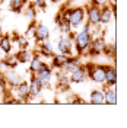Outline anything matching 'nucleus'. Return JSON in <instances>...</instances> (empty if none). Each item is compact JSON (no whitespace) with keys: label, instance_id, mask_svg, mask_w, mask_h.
<instances>
[{"label":"nucleus","instance_id":"1","mask_svg":"<svg viewBox=\"0 0 127 128\" xmlns=\"http://www.w3.org/2000/svg\"><path fill=\"white\" fill-rule=\"evenodd\" d=\"M91 40H92V31H91V25H86L80 29L78 34L73 35V41H75V48L78 56L86 54L88 48L91 45Z\"/></svg>","mask_w":127,"mask_h":128},{"label":"nucleus","instance_id":"2","mask_svg":"<svg viewBox=\"0 0 127 128\" xmlns=\"http://www.w3.org/2000/svg\"><path fill=\"white\" fill-rule=\"evenodd\" d=\"M85 68H86L88 77L92 80L94 83L104 84V82H105V74H104V68H105V66L88 63L86 66H85Z\"/></svg>","mask_w":127,"mask_h":128},{"label":"nucleus","instance_id":"3","mask_svg":"<svg viewBox=\"0 0 127 128\" xmlns=\"http://www.w3.org/2000/svg\"><path fill=\"white\" fill-rule=\"evenodd\" d=\"M85 15H86V10L85 8H70L69 16H67V22L72 26V29H76L82 26L83 20H85Z\"/></svg>","mask_w":127,"mask_h":128},{"label":"nucleus","instance_id":"4","mask_svg":"<svg viewBox=\"0 0 127 128\" xmlns=\"http://www.w3.org/2000/svg\"><path fill=\"white\" fill-rule=\"evenodd\" d=\"M105 44H107V41H105V38L104 36H95V38H92L91 40V45H89V48H88V54L89 56H98V54H102L104 51V47H105Z\"/></svg>","mask_w":127,"mask_h":128},{"label":"nucleus","instance_id":"5","mask_svg":"<svg viewBox=\"0 0 127 128\" xmlns=\"http://www.w3.org/2000/svg\"><path fill=\"white\" fill-rule=\"evenodd\" d=\"M35 76L40 79V82L42 83V86H48L51 82V76H53V67L48 63H42L41 68L35 73Z\"/></svg>","mask_w":127,"mask_h":128},{"label":"nucleus","instance_id":"6","mask_svg":"<svg viewBox=\"0 0 127 128\" xmlns=\"http://www.w3.org/2000/svg\"><path fill=\"white\" fill-rule=\"evenodd\" d=\"M69 79H70V83H83L88 79V73L85 66L79 64L72 72H69Z\"/></svg>","mask_w":127,"mask_h":128},{"label":"nucleus","instance_id":"7","mask_svg":"<svg viewBox=\"0 0 127 128\" xmlns=\"http://www.w3.org/2000/svg\"><path fill=\"white\" fill-rule=\"evenodd\" d=\"M57 51L64 56H73V40L70 36H61L57 41Z\"/></svg>","mask_w":127,"mask_h":128},{"label":"nucleus","instance_id":"8","mask_svg":"<svg viewBox=\"0 0 127 128\" xmlns=\"http://www.w3.org/2000/svg\"><path fill=\"white\" fill-rule=\"evenodd\" d=\"M104 74H105L104 86L115 88V84H117V70H115V63L112 64V66H105V68H104Z\"/></svg>","mask_w":127,"mask_h":128},{"label":"nucleus","instance_id":"9","mask_svg":"<svg viewBox=\"0 0 127 128\" xmlns=\"http://www.w3.org/2000/svg\"><path fill=\"white\" fill-rule=\"evenodd\" d=\"M99 16H101V8L95 4H91L86 9V18L91 26H98L99 25Z\"/></svg>","mask_w":127,"mask_h":128},{"label":"nucleus","instance_id":"10","mask_svg":"<svg viewBox=\"0 0 127 128\" xmlns=\"http://www.w3.org/2000/svg\"><path fill=\"white\" fill-rule=\"evenodd\" d=\"M16 90V93H18V98H19V100L24 104V102H29V83L28 82H21L18 86L13 88Z\"/></svg>","mask_w":127,"mask_h":128},{"label":"nucleus","instance_id":"11","mask_svg":"<svg viewBox=\"0 0 127 128\" xmlns=\"http://www.w3.org/2000/svg\"><path fill=\"white\" fill-rule=\"evenodd\" d=\"M42 83L40 82V79L35 76V74H32L31 76V80H29V98H37V96H40V93L42 92Z\"/></svg>","mask_w":127,"mask_h":128},{"label":"nucleus","instance_id":"12","mask_svg":"<svg viewBox=\"0 0 127 128\" xmlns=\"http://www.w3.org/2000/svg\"><path fill=\"white\" fill-rule=\"evenodd\" d=\"M34 38L37 40V42L47 41L48 38H50V29H48L45 25L37 24L35 25V34H34Z\"/></svg>","mask_w":127,"mask_h":128},{"label":"nucleus","instance_id":"13","mask_svg":"<svg viewBox=\"0 0 127 128\" xmlns=\"http://www.w3.org/2000/svg\"><path fill=\"white\" fill-rule=\"evenodd\" d=\"M104 104L105 105H117V92L115 88L111 86H105L104 89Z\"/></svg>","mask_w":127,"mask_h":128},{"label":"nucleus","instance_id":"14","mask_svg":"<svg viewBox=\"0 0 127 128\" xmlns=\"http://www.w3.org/2000/svg\"><path fill=\"white\" fill-rule=\"evenodd\" d=\"M5 77H6L8 86H12V88L18 86L22 82V77L15 72V68H8V72H5Z\"/></svg>","mask_w":127,"mask_h":128},{"label":"nucleus","instance_id":"15","mask_svg":"<svg viewBox=\"0 0 127 128\" xmlns=\"http://www.w3.org/2000/svg\"><path fill=\"white\" fill-rule=\"evenodd\" d=\"M114 16H115V13L111 10V8H110V4H105V6H102L101 8V16H99V24H110L112 19H114Z\"/></svg>","mask_w":127,"mask_h":128},{"label":"nucleus","instance_id":"16","mask_svg":"<svg viewBox=\"0 0 127 128\" xmlns=\"http://www.w3.org/2000/svg\"><path fill=\"white\" fill-rule=\"evenodd\" d=\"M40 44V51H38V54L41 57H48V58H51L53 54H54V48L51 45V42H48L47 41H42V42H38Z\"/></svg>","mask_w":127,"mask_h":128},{"label":"nucleus","instance_id":"17","mask_svg":"<svg viewBox=\"0 0 127 128\" xmlns=\"http://www.w3.org/2000/svg\"><path fill=\"white\" fill-rule=\"evenodd\" d=\"M42 57L38 54V52H34V56H32V58L29 60V72H31V74H35V73L38 72L41 68V66H42Z\"/></svg>","mask_w":127,"mask_h":128},{"label":"nucleus","instance_id":"18","mask_svg":"<svg viewBox=\"0 0 127 128\" xmlns=\"http://www.w3.org/2000/svg\"><path fill=\"white\" fill-rule=\"evenodd\" d=\"M10 51H12V40H10V36L9 35L0 36V52L8 56V54H10Z\"/></svg>","mask_w":127,"mask_h":128},{"label":"nucleus","instance_id":"19","mask_svg":"<svg viewBox=\"0 0 127 128\" xmlns=\"http://www.w3.org/2000/svg\"><path fill=\"white\" fill-rule=\"evenodd\" d=\"M89 102L92 105H102L104 104V90L102 89H95L89 95Z\"/></svg>","mask_w":127,"mask_h":128},{"label":"nucleus","instance_id":"20","mask_svg":"<svg viewBox=\"0 0 127 128\" xmlns=\"http://www.w3.org/2000/svg\"><path fill=\"white\" fill-rule=\"evenodd\" d=\"M79 57H73V56H69L67 58H66V61H64V64L61 66V70L66 73L72 72L76 66H79Z\"/></svg>","mask_w":127,"mask_h":128},{"label":"nucleus","instance_id":"21","mask_svg":"<svg viewBox=\"0 0 127 128\" xmlns=\"http://www.w3.org/2000/svg\"><path fill=\"white\" fill-rule=\"evenodd\" d=\"M15 56H16V60H18V63H29V60L32 58L34 52H31L28 48H21V50L16 52Z\"/></svg>","mask_w":127,"mask_h":128},{"label":"nucleus","instance_id":"22","mask_svg":"<svg viewBox=\"0 0 127 128\" xmlns=\"http://www.w3.org/2000/svg\"><path fill=\"white\" fill-rule=\"evenodd\" d=\"M26 2L28 0H9V9L15 13H19L26 6Z\"/></svg>","mask_w":127,"mask_h":128},{"label":"nucleus","instance_id":"23","mask_svg":"<svg viewBox=\"0 0 127 128\" xmlns=\"http://www.w3.org/2000/svg\"><path fill=\"white\" fill-rule=\"evenodd\" d=\"M53 60H51V67L53 68H61V66L64 64V61H66V58H67V56H64V54H53V57H51Z\"/></svg>","mask_w":127,"mask_h":128},{"label":"nucleus","instance_id":"24","mask_svg":"<svg viewBox=\"0 0 127 128\" xmlns=\"http://www.w3.org/2000/svg\"><path fill=\"white\" fill-rule=\"evenodd\" d=\"M69 84H70V79H69V76L67 74H58V80H57V88L60 89V90H66V89L69 88Z\"/></svg>","mask_w":127,"mask_h":128},{"label":"nucleus","instance_id":"25","mask_svg":"<svg viewBox=\"0 0 127 128\" xmlns=\"http://www.w3.org/2000/svg\"><path fill=\"white\" fill-rule=\"evenodd\" d=\"M115 41L112 40L111 44H105V47H104V54L105 56H108V57H111V58H115Z\"/></svg>","mask_w":127,"mask_h":128},{"label":"nucleus","instance_id":"26","mask_svg":"<svg viewBox=\"0 0 127 128\" xmlns=\"http://www.w3.org/2000/svg\"><path fill=\"white\" fill-rule=\"evenodd\" d=\"M57 28H58V31L61 32L63 35H69V34H72V31H73V29H72V26L69 25V22H67L66 19H63L60 24L57 25Z\"/></svg>","mask_w":127,"mask_h":128},{"label":"nucleus","instance_id":"27","mask_svg":"<svg viewBox=\"0 0 127 128\" xmlns=\"http://www.w3.org/2000/svg\"><path fill=\"white\" fill-rule=\"evenodd\" d=\"M3 63H5V66H6L8 68H15L16 66H18V60H16V56H15V54H13V56L8 54V56L5 57Z\"/></svg>","mask_w":127,"mask_h":128},{"label":"nucleus","instance_id":"28","mask_svg":"<svg viewBox=\"0 0 127 128\" xmlns=\"http://www.w3.org/2000/svg\"><path fill=\"white\" fill-rule=\"evenodd\" d=\"M25 16L29 18L31 20L35 19V16H37V9H35V6H34L32 3H29V4L26 6V9H25Z\"/></svg>","mask_w":127,"mask_h":128},{"label":"nucleus","instance_id":"29","mask_svg":"<svg viewBox=\"0 0 127 128\" xmlns=\"http://www.w3.org/2000/svg\"><path fill=\"white\" fill-rule=\"evenodd\" d=\"M35 22H32L31 25H29V28L26 29V32H25V38L26 40H29V38H34V34H35Z\"/></svg>","mask_w":127,"mask_h":128},{"label":"nucleus","instance_id":"30","mask_svg":"<svg viewBox=\"0 0 127 128\" xmlns=\"http://www.w3.org/2000/svg\"><path fill=\"white\" fill-rule=\"evenodd\" d=\"M108 2H110V0H92V4H95L98 8H102L105 4H108Z\"/></svg>","mask_w":127,"mask_h":128},{"label":"nucleus","instance_id":"31","mask_svg":"<svg viewBox=\"0 0 127 128\" xmlns=\"http://www.w3.org/2000/svg\"><path fill=\"white\" fill-rule=\"evenodd\" d=\"M0 86L2 88H8V83H6V77H5V73L0 70Z\"/></svg>","mask_w":127,"mask_h":128},{"label":"nucleus","instance_id":"32","mask_svg":"<svg viewBox=\"0 0 127 128\" xmlns=\"http://www.w3.org/2000/svg\"><path fill=\"white\" fill-rule=\"evenodd\" d=\"M6 92H8L6 88H2V86H0V102H3V99L6 98Z\"/></svg>","mask_w":127,"mask_h":128},{"label":"nucleus","instance_id":"33","mask_svg":"<svg viewBox=\"0 0 127 128\" xmlns=\"http://www.w3.org/2000/svg\"><path fill=\"white\" fill-rule=\"evenodd\" d=\"M53 3H64V2H67V0H51Z\"/></svg>","mask_w":127,"mask_h":128},{"label":"nucleus","instance_id":"34","mask_svg":"<svg viewBox=\"0 0 127 128\" xmlns=\"http://www.w3.org/2000/svg\"><path fill=\"white\" fill-rule=\"evenodd\" d=\"M0 34H2V26H0Z\"/></svg>","mask_w":127,"mask_h":128},{"label":"nucleus","instance_id":"35","mask_svg":"<svg viewBox=\"0 0 127 128\" xmlns=\"http://www.w3.org/2000/svg\"><path fill=\"white\" fill-rule=\"evenodd\" d=\"M0 2H5V0H0Z\"/></svg>","mask_w":127,"mask_h":128}]
</instances>
